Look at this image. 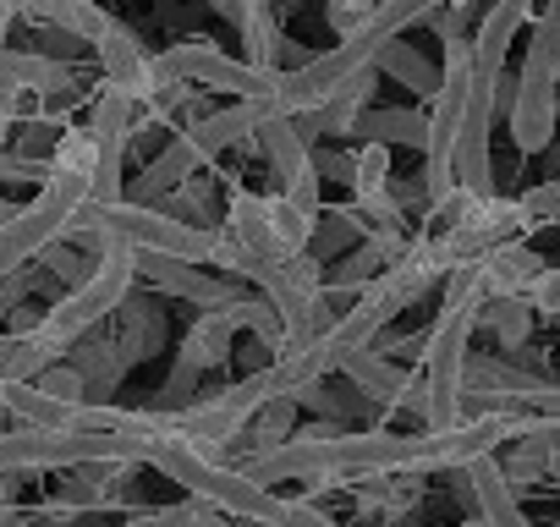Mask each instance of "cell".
<instances>
[{
	"mask_svg": "<svg viewBox=\"0 0 560 527\" xmlns=\"http://www.w3.org/2000/svg\"><path fill=\"white\" fill-rule=\"evenodd\" d=\"M440 7H456V0H380L374 17L363 28H352L347 39H336L330 50H319V56H308L298 67H280L275 89L258 99L264 116H303V110H314L319 99H330L336 89H347L358 72H369L390 39H401L407 28L429 23Z\"/></svg>",
	"mask_w": 560,
	"mask_h": 527,
	"instance_id": "cell-1",
	"label": "cell"
},
{
	"mask_svg": "<svg viewBox=\"0 0 560 527\" xmlns=\"http://www.w3.org/2000/svg\"><path fill=\"white\" fill-rule=\"evenodd\" d=\"M132 281H138V247L110 242V247L100 253V264H94V276L78 281V286H67V297L34 319L39 336H45L61 358H72V347H78L83 336H94L110 314H121Z\"/></svg>",
	"mask_w": 560,
	"mask_h": 527,
	"instance_id": "cell-2",
	"label": "cell"
},
{
	"mask_svg": "<svg viewBox=\"0 0 560 527\" xmlns=\"http://www.w3.org/2000/svg\"><path fill=\"white\" fill-rule=\"evenodd\" d=\"M483 314H462V308H440V319L418 336L423 363H418V418L423 429H451L467 418L462 396H467V341L478 330Z\"/></svg>",
	"mask_w": 560,
	"mask_h": 527,
	"instance_id": "cell-3",
	"label": "cell"
},
{
	"mask_svg": "<svg viewBox=\"0 0 560 527\" xmlns=\"http://www.w3.org/2000/svg\"><path fill=\"white\" fill-rule=\"evenodd\" d=\"M89 192H94V176H83V171H56V165H50V181H39V198L23 203L7 225H0V281L18 276V270H28V264H34L50 242H61L67 225H72V214L89 203Z\"/></svg>",
	"mask_w": 560,
	"mask_h": 527,
	"instance_id": "cell-4",
	"label": "cell"
},
{
	"mask_svg": "<svg viewBox=\"0 0 560 527\" xmlns=\"http://www.w3.org/2000/svg\"><path fill=\"white\" fill-rule=\"evenodd\" d=\"M467 89H472V45L451 39L445 45V78L434 89V110H429V138H423V198L429 209L456 198V132L467 116Z\"/></svg>",
	"mask_w": 560,
	"mask_h": 527,
	"instance_id": "cell-5",
	"label": "cell"
},
{
	"mask_svg": "<svg viewBox=\"0 0 560 527\" xmlns=\"http://www.w3.org/2000/svg\"><path fill=\"white\" fill-rule=\"evenodd\" d=\"M314 225H319V209L275 192V198H258V192H231V209H225V231L242 236L258 258L269 264H287L298 253H308L314 242Z\"/></svg>",
	"mask_w": 560,
	"mask_h": 527,
	"instance_id": "cell-6",
	"label": "cell"
},
{
	"mask_svg": "<svg viewBox=\"0 0 560 527\" xmlns=\"http://www.w3.org/2000/svg\"><path fill=\"white\" fill-rule=\"evenodd\" d=\"M511 89H516L511 72H472L467 116H462V132H456V187L472 192V198H489V192H494L489 127H494V110L511 105Z\"/></svg>",
	"mask_w": 560,
	"mask_h": 527,
	"instance_id": "cell-7",
	"label": "cell"
},
{
	"mask_svg": "<svg viewBox=\"0 0 560 527\" xmlns=\"http://www.w3.org/2000/svg\"><path fill=\"white\" fill-rule=\"evenodd\" d=\"M176 78H187L192 89H220V94H236V99H264L280 78V67H253L247 56L231 61L225 50H214L209 39H182L160 56Z\"/></svg>",
	"mask_w": 560,
	"mask_h": 527,
	"instance_id": "cell-8",
	"label": "cell"
},
{
	"mask_svg": "<svg viewBox=\"0 0 560 527\" xmlns=\"http://www.w3.org/2000/svg\"><path fill=\"white\" fill-rule=\"evenodd\" d=\"M505 121H511V143L516 154H544L555 143V121H560V72L538 56L522 61L516 72V89H511V105H505Z\"/></svg>",
	"mask_w": 560,
	"mask_h": 527,
	"instance_id": "cell-9",
	"label": "cell"
},
{
	"mask_svg": "<svg viewBox=\"0 0 560 527\" xmlns=\"http://www.w3.org/2000/svg\"><path fill=\"white\" fill-rule=\"evenodd\" d=\"M89 132L100 143V171H94V192L89 198L94 203H121L127 198L121 171H127V143L138 132V99L105 83L100 99H94V110H89Z\"/></svg>",
	"mask_w": 560,
	"mask_h": 527,
	"instance_id": "cell-10",
	"label": "cell"
},
{
	"mask_svg": "<svg viewBox=\"0 0 560 527\" xmlns=\"http://www.w3.org/2000/svg\"><path fill=\"white\" fill-rule=\"evenodd\" d=\"M258 149H264V160H269L280 192L298 198V203H308V209H319V181H325V176H319V154H314L308 132L298 127V116H269V121L258 127Z\"/></svg>",
	"mask_w": 560,
	"mask_h": 527,
	"instance_id": "cell-11",
	"label": "cell"
},
{
	"mask_svg": "<svg viewBox=\"0 0 560 527\" xmlns=\"http://www.w3.org/2000/svg\"><path fill=\"white\" fill-rule=\"evenodd\" d=\"M247 297L242 303H231V308H203L198 319H192V330L182 336V358H176V379L165 385V396H182L203 368H214V363H225L231 358V341H236V330H247Z\"/></svg>",
	"mask_w": 560,
	"mask_h": 527,
	"instance_id": "cell-12",
	"label": "cell"
},
{
	"mask_svg": "<svg viewBox=\"0 0 560 527\" xmlns=\"http://www.w3.org/2000/svg\"><path fill=\"white\" fill-rule=\"evenodd\" d=\"M138 281H149V286H160V292H171V297H187V303H198V308H231V303L247 297L236 281L209 276L203 264L171 258V253H138Z\"/></svg>",
	"mask_w": 560,
	"mask_h": 527,
	"instance_id": "cell-13",
	"label": "cell"
},
{
	"mask_svg": "<svg viewBox=\"0 0 560 527\" xmlns=\"http://www.w3.org/2000/svg\"><path fill=\"white\" fill-rule=\"evenodd\" d=\"M94 56H100V67H105V83L121 89V94H132L138 105H149V94H154L160 78H165L160 56H149V45H143L127 23H110V34L94 45Z\"/></svg>",
	"mask_w": 560,
	"mask_h": 527,
	"instance_id": "cell-14",
	"label": "cell"
},
{
	"mask_svg": "<svg viewBox=\"0 0 560 527\" xmlns=\"http://www.w3.org/2000/svg\"><path fill=\"white\" fill-rule=\"evenodd\" d=\"M374 89H380V67L358 72L347 89H336L330 99H319L314 110H303V116H298V127L308 132V143H314V138H341V132H352V127H358V116L374 105Z\"/></svg>",
	"mask_w": 560,
	"mask_h": 527,
	"instance_id": "cell-15",
	"label": "cell"
},
{
	"mask_svg": "<svg viewBox=\"0 0 560 527\" xmlns=\"http://www.w3.org/2000/svg\"><path fill=\"white\" fill-rule=\"evenodd\" d=\"M203 160H209V154L192 143V132H176V138L149 160V171L138 176V187H132L127 198H132V203H165L176 187H187V181L198 176V165H203Z\"/></svg>",
	"mask_w": 560,
	"mask_h": 527,
	"instance_id": "cell-16",
	"label": "cell"
},
{
	"mask_svg": "<svg viewBox=\"0 0 560 527\" xmlns=\"http://www.w3.org/2000/svg\"><path fill=\"white\" fill-rule=\"evenodd\" d=\"M18 17H28L39 28H56V34L78 39V45H100L110 34V23H116L100 0H23Z\"/></svg>",
	"mask_w": 560,
	"mask_h": 527,
	"instance_id": "cell-17",
	"label": "cell"
},
{
	"mask_svg": "<svg viewBox=\"0 0 560 527\" xmlns=\"http://www.w3.org/2000/svg\"><path fill=\"white\" fill-rule=\"evenodd\" d=\"M533 7L538 0H494L489 17L478 23V34L467 39L472 45V72H505V56H511L522 23L533 17Z\"/></svg>",
	"mask_w": 560,
	"mask_h": 527,
	"instance_id": "cell-18",
	"label": "cell"
},
{
	"mask_svg": "<svg viewBox=\"0 0 560 527\" xmlns=\"http://www.w3.org/2000/svg\"><path fill=\"white\" fill-rule=\"evenodd\" d=\"M269 116H264V105L258 99H236V105H220V110H209V116H192L182 132H192V143L214 160V154H225V149H236V143H247V138H258V127H264Z\"/></svg>",
	"mask_w": 560,
	"mask_h": 527,
	"instance_id": "cell-19",
	"label": "cell"
},
{
	"mask_svg": "<svg viewBox=\"0 0 560 527\" xmlns=\"http://www.w3.org/2000/svg\"><path fill=\"white\" fill-rule=\"evenodd\" d=\"M462 478H467V494L489 527H533L516 505V483L505 478V467H494V456H478L472 467H462Z\"/></svg>",
	"mask_w": 560,
	"mask_h": 527,
	"instance_id": "cell-20",
	"label": "cell"
},
{
	"mask_svg": "<svg viewBox=\"0 0 560 527\" xmlns=\"http://www.w3.org/2000/svg\"><path fill=\"white\" fill-rule=\"evenodd\" d=\"M347 379H352L363 396L385 401V407H407V412H418V374H401V368H396L390 358H380L374 347L358 352V358L347 363Z\"/></svg>",
	"mask_w": 560,
	"mask_h": 527,
	"instance_id": "cell-21",
	"label": "cell"
},
{
	"mask_svg": "<svg viewBox=\"0 0 560 527\" xmlns=\"http://www.w3.org/2000/svg\"><path fill=\"white\" fill-rule=\"evenodd\" d=\"M478 264H483L489 303H494V297H522V292L538 281V270H544V258H538L533 247H522L516 236H511V242H500V247H489Z\"/></svg>",
	"mask_w": 560,
	"mask_h": 527,
	"instance_id": "cell-22",
	"label": "cell"
},
{
	"mask_svg": "<svg viewBox=\"0 0 560 527\" xmlns=\"http://www.w3.org/2000/svg\"><path fill=\"white\" fill-rule=\"evenodd\" d=\"M50 363H61V352L39 336V325H18L0 336V379H39Z\"/></svg>",
	"mask_w": 560,
	"mask_h": 527,
	"instance_id": "cell-23",
	"label": "cell"
},
{
	"mask_svg": "<svg viewBox=\"0 0 560 527\" xmlns=\"http://www.w3.org/2000/svg\"><path fill=\"white\" fill-rule=\"evenodd\" d=\"M236 34H242V56H247L253 67H280V23H275V0H242Z\"/></svg>",
	"mask_w": 560,
	"mask_h": 527,
	"instance_id": "cell-24",
	"label": "cell"
},
{
	"mask_svg": "<svg viewBox=\"0 0 560 527\" xmlns=\"http://www.w3.org/2000/svg\"><path fill=\"white\" fill-rule=\"evenodd\" d=\"M363 143H390V149H423V138H429V116L423 110H363L358 116V127H352Z\"/></svg>",
	"mask_w": 560,
	"mask_h": 527,
	"instance_id": "cell-25",
	"label": "cell"
},
{
	"mask_svg": "<svg viewBox=\"0 0 560 527\" xmlns=\"http://www.w3.org/2000/svg\"><path fill=\"white\" fill-rule=\"evenodd\" d=\"M374 67H380V78H396L401 89H418V94H429V99H434V89H440V78H445V72H434V61H429L418 45H407V39H390Z\"/></svg>",
	"mask_w": 560,
	"mask_h": 527,
	"instance_id": "cell-26",
	"label": "cell"
},
{
	"mask_svg": "<svg viewBox=\"0 0 560 527\" xmlns=\"http://www.w3.org/2000/svg\"><path fill=\"white\" fill-rule=\"evenodd\" d=\"M352 242H363V214H358V203L347 209H319V225H314V242H308V253L314 258H336V253H347Z\"/></svg>",
	"mask_w": 560,
	"mask_h": 527,
	"instance_id": "cell-27",
	"label": "cell"
},
{
	"mask_svg": "<svg viewBox=\"0 0 560 527\" xmlns=\"http://www.w3.org/2000/svg\"><path fill=\"white\" fill-rule=\"evenodd\" d=\"M483 325L500 336V347H522L533 336V303L527 297H494V303H483Z\"/></svg>",
	"mask_w": 560,
	"mask_h": 527,
	"instance_id": "cell-28",
	"label": "cell"
},
{
	"mask_svg": "<svg viewBox=\"0 0 560 527\" xmlns=\"http://www.w3.org/2000/svg\"><path fill=\"white\" fill-rule=\"evenodd\" d=\"M374 7L380 0H325V23L336 28V39H347L352 28H363L374 17Z\"/></svg>",
	"mask_w": 560,
	"mask_h": 527,
	"instance_id": "cell-29",
	"label": "cell"
},
{
	"mask_svg": "<svg viewBox=\"0 0 560 527\" xmlns=\"http://www.w3.org/2000/svg\"><path fill=\"white\" fill-rule=\"evenodd\" d=\"M522 297L533 303V314H560V264H544L538 281H533Z\"/></svg>",
	"mask_w": 560,
	"mask_h": 527,
	"instance_id": "cell-30",
	"label": "cell"
},
{
	"mask_svg": "<svg viewBox=\"0 0 560 527\" xmlns=\"http://www.w3.org/2000/svg\"><path fill=\"white\" fill-rule=\"evenodd\" d=\"M314 154H319V176H336V181L352 187V176H358V154H336V149H314Z\"/></svg>",
	"mask_w": 560,
	"mask_h": 527,
	"instance_id": "cell-31",
	"label": "cell"
},
{
	"mask_svg": "<svg viewBox=\"0 0 560 527\" xmlns=\"http://www.w3.org/2000/svg\"><path fill=\"white\" fill-rule=\"evenodd\" d=\"M12 17H18V12L7 7V0H0V45H7V23H12Z\"/></svg>",
	"mask_w": 560,
	"mask_h": 527,
	"instance_id": "cell-32",
	"label": "cell"
},
{
	"mask_svg": "<svg viewBox=\"0 0 560 527\" xmlns=\"http://www.w3.org/2000/svg\"><path fill=\"white\" fill-rule=\"evenodd\" d=\"M12 214H18V203H7V198H0V225H7Z\"/></svg>",
	"mask_w": 560,
	"mask_h": 527,
	"instance_id": "cell-33",
	"label": "cell"
},
{
	"mask_svg": "<svg viewBox=\"0 0 560 527\" xmlns=\"http://www.w3.org/2000/svg\"><path fill=\"white\" fill-rule=\"evenodd\" d=\"M549 478H560V445H555V461H549Z\"/></svg>",
	"mask_w": 560,
	"mask_h": 527,
	"instance_id": "cell-34",
	"label": "cell"
},
{
	"mask_svg": "<svg viewBox=\"0 0 560 527\" xmlns=\"http://www.w3.org/2000/svg\"><path fill=\"white\" fill-rule=\"evenodd\" d=\"M7 500H12V483H7V478H0V505H7Z\"/></svg>",
	"mask_w": 560,
	"mask_h": 527,
	"instance_id": "cell-35",
	"label": "cell"
},
{
	"mask_svg": "<svg viewBox=\"0 0 560 527\" xmlns=\"http://www.w3.org/2000/svg\"><path fill=\"white\" fill-rule=\"evenodd\" d=\"M462 527H489V522H483V516H472V522H462Z\"/></svg>",
	"mask_w": 560,
	"mask_h": 527,
	"instance_id": "cell-36",
	"label": "cell"
},
{
	"mask_svg": "<svg viewBox=\"0 0 560 527\" xmlns=\"http://www.w3.org/2000/svg\"><path fill=\"white\" fill-rule=\"evenodd\" d=\"M275 7H303V0H275Z\"/></svg>",
	"mask_w": 560,
	"mask_h": 527,
	"instance_id": "cell-37",
	"label": "cell"
}]
</instances>
